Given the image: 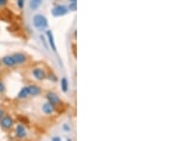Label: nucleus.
I'll return each mask as SVG.
<instances>
[{"label": "nucleus", "mask_w": 171, "mask_h": 141, "mask_svg": "<svg viewBox=\"0 0 171 141\" xmlns=\"http://www.w3.org/2000/svg\"><path fill=\"white\" fill-rule=\"evenodd\" d=\"M2 62L4 63V65H6L7 67H13L15 66V62L12 58V55H6L2 58Z\"/></svg>", "instance_id": "obj_6"}, {"label": "nucleus", "mask_w": 171, "mask_h": 141, "mask_svg": "<svg viewBox=\"0 0 171 141\" xmlns=\"http://www.w3.org/2000/svg\"><path fill=\"white\" fill-rule=\"evenodd\" d=\"M33 74L38 80H43V79H45V77H46L45 72L41 69H34L33 71Z\"/></svg>", "instance_id": "obj_7"}, {"label": "nucleus", "mask_w": 171, "mask_h": 141, "mask_svg": "<svg viewBox=\"0 0 171 141\" xmlns=\"http://www.w3.org/2000/svg\"><path fill=\"white\" fill-rule=\"evenodd\" d=\"M2 114H3L2 111H0V117H2Z\"/></svg>", "instance_id": "obj_21"}, {"label": "nucleus", "mask_w": 171, "mask_h": 141, "mask_svg": "<svg viewBox=\"0 0 171 141\" xmlns=\"http://www.w3.org/2000/svg\"><path fill=\"white\" fill-rule=\"evenodd\" d=\"M40 3H41V0H30L29 7H30V9H33V10H36L39 7Z\"/></svg>", "instance_id": "obj_14"}, {"label": "nucleus", "mask_w": 171, "mask_h": 141, "mask_svg": "<svg viewBox=\"0 0 171 141\" xmlns=\"http://www.w3.org/2000/svg\"><path fill=\"white\" fill-rule=\"evenodd\" d=\"M64 130H67V131H69V130H70V128L67 126V125H64Z\"/></svg>", "instance_id": "obj_19"}, {"label": "nucleus", "mask_w": 171, "mask_h": 141, "mask_svg": "<svg viewBox=\"0 0 171 141\" xmlns=\"http://www.w3.org/2000/svg\"><path fill=\"white\" fill-rule=\"evenodd\" d=\"M15 133H16V135L19 138H23L27 134L26 130H25V128L22 126V125H18V126L16 127V129H15Z\"/></svg>", "instance_id": "obj_11"}, {"label": "nucleus", "mask_w": 171, "mask_h": 141, "mask_svg": "<svg viewBox=\"0 0 171 141\" xmlns=\"http://www.w3.org/2000/svg\"><path fill=\"white\" fill-rule=\"evenodd\" d=\"M29 96V90H28V87H24L18 93V97L19 98H25Z\"/></svg>", "instance_id": "obj_13"}, {"label": "nucleus", "mask_w": 171, "mask_h": 141, "mask_svg": "<svg viewBox=\"0 0 171 141\" xmlns=\"http://www.w3.org/2000/svg\"><path fill=\"white\" fill-rule=\"evenodd\" d=\"M70 2H76V0H70Z\"/></svg>", "instance_id": "obj_22"}, {"label": "nucleus", "mask_w": 171, "mask_h": 141, "mask_svg": "<svg viewBox=\"0 0 171 141\" xmlns=\"http://www.w3.org/2000/svg\"><path fill=\"white\" fill-rule=\"evenodd\" d=\"M0 124L4 129H11L13 125V120L10 116H3L0 121Z\"/></svg>", "instance_id": "obj_3"}, {"label": "nucleus", "mask_w": 171, "mask_h": 141, "mask_svg": "<svg viewBox=\"0 0 171 141\" xmlns=\"http://www.w3.org/2000/svg\"><path fill=\"white\" fill-rule=\"evenodd\" d=\"M68 12H69V10L66 6L59 5V6L54 7L52 10V16H54V17H58V16H63V15L67 14Z\"/></svg>", "instance_id": "obj_2"}, {"label": "nucleus", "mask_w": 171, "mask_h": 141, "mask_svg": "<svg viewBox=\"0 0 171 141\" xmlns=\"http://www.w3.org/2000/svg\"><path fill=\"white\" fill-rule=\"evenodd\" d=\"M59 139H60L59 137H54V138H53V140H59Z\"/></svg>", "instance_id": "obj_20"}, {"label": "nucleus", "mask_w": 171, "mask_h": 141, "mask_svg": "<svg viewBox=\"0 0 171 141\" xmlns=\"http://www.w3.org/2000/svg\"><path fill=\"white\" fill-rule=\"evenodd\" d=\"M6 3H7V0H0V7L4 6Z\"/></svg>", "instance_id": "obj_18"}, {"label": "nucleus", "mask_w": 171, "mask_h": 141, "mask_svg": "<svg viewBox=\"0 0 171 141\" xmlns=\"http://www.w3.org/2000/svg\"><path fill=\"white\" fill-rule=\"evenodd\" d=\"M24 5H25V0H17V6L20 9H23Z\"/></svg>", "instance_id": "obj_16"}, {"label": "nucleus", "mask_w": 171, "mask_h": 141, "mask_svg": "<svg viewBox=\"0 0 171 141\" xmlns=\"http://www.w3.org/2000/svg\"><path fill=\"white\" fill-rule=\"evenodd\" d=\"M12 58L15 62V65L17 64H22L26 61V56L23 54H14L12 55Z\"/></svg>", "instance_id": "obj_5"}, {"label": "nucleus", "mask_w": 171, "mask_h": 141, "mask_svg": "<svg viewBox=\"0 0 171 141\" xmlns=\"http://www.w3.org/2000/svg\"><path fill=\"white\" fill-rule=\"evenodd\" d=\"M70 11H72V12H75L76 11V9H77V4H76V2H71L70 4Z\"/></svg>", "instance_id": "obj_15"}, {"label": "nucleus", "mask_w": 171, "mask_h": 141, "mask_svg": "<svg viewBox=\"0 0 171 141\" xmlns=\"http://www.w3.org/2000/svg\"><path fill=\"white\" fill-rule=\"evenodd\" d=\"M34 26L38 30H45L49 25V22L44 15L41 14H35L33 18Z\"/></svg>", "instance_id": "obj_1"}, {"label": "nucleus", "mask_w": 171, "mask_h": 141, "mask_svg": "<svg viewBox=\"0 0 171 141\" xmlns=\"http://www.w3.org/2000/svg\"><path fill=\"white\" fill-rule=\"evenodd\" d=\"M47 37H48V41H49V43L52 47V51L55 52L56 51V46H55V43H54L53 35H52V33L51 32V31H48V32H47Z\"/></svg>", "instance_id": "obj_10"}, {"label": "nucleus", "mask_w": 171, "mask_h": 141, "mask_svg": "<svg viewBox=\"0 0 171 141\" xmlns=\"http://www.w3.org/2000/svg\"><path fill=\"white\" fill-rule=\"evenodd\" d=\"M42 110H43V112L46 114V115H51L53 113L54 111V107L52 103H45L42 107Z\"/></svg>", "instance_id": "obj_8"}, {"label": "nucleus", "mask_w": 171, "mask_h": 141, "mask_svg": "<svg viewBox=\"0 0 171 141\" xmlns=\"http://www.w3.org/2000/svg\"><path fill=\"white\" fill-rule=\"evenodd\" d=\"M61 89L63 91V92H67L69 90V83H68V79L67 78H62L61 80Z\"/></svg>", "instance_id": "obj_12"}, {"label": "nucleus", "mask_w": 171, "mask_h": 141, "mask_svg": "<svg viewBox=\"0 0 171 141\" xmlns=\"http://www.w3.org/2000/svg\"><path fill=\"white\" fill-rule=\"evenodd\" d=\"M28 90H29V96H38L41 92L40 88H38L35 85L28 86Z\"/></svg>", "instance_id": "obj_9"}, {"label": "nucleus", "mask_w": 171, "mask_h": 141, "mask_svg": "<svg viewBox=\"0 0 171 141\" xmlns=\"http://www.w3.org/2000/svg\"><path fill=\"white\" fill-rule=\"evenodd\" d=\"M0 65H1V62H0Z\"/></svg>", "instance_id": "obj_23"}, {"label": "nucleus", "mask_w": 171, "mask_h": 141, "mask_svg": "<svg viewBox=\"0 0 171 141\" xmlns=\"http://www.w3.org/2000/svg\"><path fill=\"white\" fill-rule=\"evenodd\" d=\"M47 99L49 100L50 103H52V105H57L61 102L59 96L53 92H48L47 93Z\"/></svg>", "instance_id": "obj_4"}, {"label": "nucleus", "mask_w": 171, "mask_h": 141, "mask_svg": "<svg viewBox=\"0 0 171 141\" xmlns=\"http://www.w3.org/2000/svg\"><path fill=\"white\" fill-rule=\"evenodd\" d=\"M4 91H5V86H4V84L1 81H0V93L4 92Z\"/></svg>", "instance_id": "obj_17"}]
</instances>
